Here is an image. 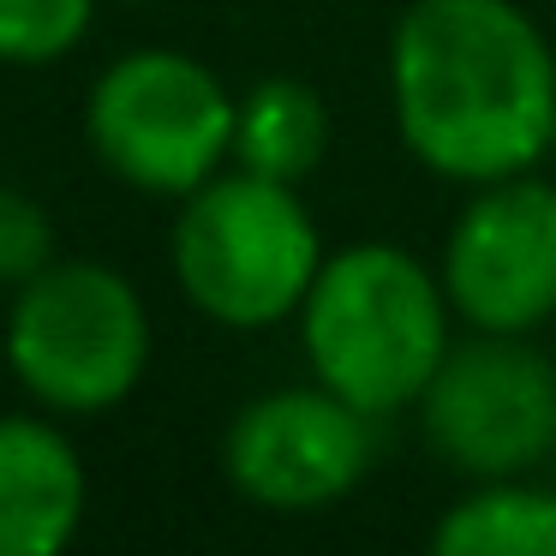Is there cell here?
<instances>
[{
	"mask_svg": "<svg viewBox=\"0 0 556 556\" xmlns=\"http://www.w3.org/2000/svg\"><path fill=\"white\" fill-rule=\"evenodd\" d=\"M389 109L437 180L527 174L556 138V49L520 0H413L389 37Z\"/></svg>",
	"mask_w": 556,
	"mask_h": 556,
	"instance_id": "1",
	"label": "cell"
},
{
	"mask_svg": "<svg viewBox=\"0 0 556 556\" xmlns=\"http://www.w3.org/2000/svg\"><path fill=\"white\" fill-rule=\"evenodd\" d=\"M293 317L312 377L353 401L365 419L413 407L443 353L455 348L448 341L455 305L443 293V276H431L389 240L324 257Z\"/></svg>",
	"mask_w": 556,
	"mask_h": 556,
	"instance_id": "2",
	"label": "cell"
},
{
	"mask_svg": "<svg viewBox=\"0 0 556 556\" xmlns=\"http://www.w3.org/2000/svg\"><path fill=\"white\" fill-rule=\"evenodd\" d=\"M168 252L180 293L222 329H269L293 317L324 264L300 186L252 168L210 174L198 192H186Z\"/></svg>",
	"mask_w": 556,
	"mask_h": 556,
	"instance_id": "3",
	"label": "cell"
},
{
	"mask_svg": "<svg viewBox=\"0 0 556 556\" xmlns=\"http://www.w3.org/2000/svg\"><path fill=\"white\" fill-rule=\"evenodd\" d=\"M7 365L49 413H109L150 365V312L121 269L97 257H54L13 288Z\"/></svg>",
	"mask_w": 556,
	"mask_h": 556,
	"instance_id": "4",
	"label": "cell"
},
{
	"mask_svg": "<svg viewBox=\"0 0 556 556\" xmlns=\"http://www.w3.org/2000/svg\"><path fill=\"white\" fill-rule=\"evenodd\" d=\"M233 109L222 78L180 49H132L90 85L85 132L114 180L150 198H186L233 156Z\"/></svg>",
	"mask_w": 556,
	"mask_h": 556,
	"instance_id": "5",
	"label": "cell"
},
{
	"mask_svg": "<svg viewBox=\"0 0 556 556\" xmlns=\"http://www.w3.org/2000/svg\"><path fill=\"white\" fill-rule=\"evenodd\" d=\"M419 425L467 479H527L556 455V365L527 336L472 329L431 371Z\"/></svg>",
	"mask_w": 556,
	"mask_h": 556,
	"instance_id": "6",
	"label": "cell"
},
{
	"mask_svg": "<svg viewBox=\"0 0 556 556\" xmlns=\"http://www.w3.org/2000/svg\"><path fill=\"white\" fill-rule=\"evenodd\" d=\"M443 293L484 336H532L556 317V180L508 174L472 186L443 240Z\"/></svg>",
	"mask_w": 556,
	"mask_h": 556,
	"instance_id": "7",
	"label": "cell"
},
{
	"mask_svg": "<svg viewBox=\"0 0 556 556\" xmlns=\"http://www.w3.org/2000/svg\"><path fill=\"white\" fill-rule=\"evenodd\" d=\"M233 491L276 515L329 508L371 467V419L336 389H269L233 413L222 437Z\"/></svg>",
	"mask_w": 556,
	"mask_h": 556,
	"instance_id": "8",
	"label": "cell"
},
{
	"mask_svg": "<svg viewBox=\"0 0 556 556\" xmlns=\"http://www.w3.org/2000/svg\"><path fill=\"white\" fill-rule=\"evenodd\" d=\"M85 460L61 425L0 413V556H54L85 520Z\"/></svg>",
	"mask_w": 556,
	"mask_h": 556,
	"instance_id": "9",
	"label": "cell"
},
{
	"mask_svg": "<svg viewBox=\"0 0 556 556\" xmlns=\"http://www.w3.org/2000/svg\"><path fill=\"white\" fill-rule=\"evenodd\" d=\"M329 150V109L305 78H257L233 109V162L264 180L300 186L317 174Z\"/></svg>",
	"mask_w": 556,
	"mask_h": 556,
	"instance_id": "10",
	"label": "cell"
},
{
	"mask_svg": "<svg viewBox=\"0 0 556 556\" xmlns=\"http://www.w3.org/2000/svg\"><path fill=\"white\" fill-rule=\"evenodd\" d=\"M437 556H556V491L527 479H479L431 527Z\"/></svg>",
	"mask_w": 556,
	"mask_h": 556,
	"instance_id": "11",
	"label": "cell"
},
{
	"mask_svg": "<svg viewBox=\"0 0 556 556\" xmlns=\"http://www.w3.org/2000/svg\"><path fill=\"white\" fill-rule=\"evenodd\" d=\"M97 0H0V61L49 66L73 54L90 30Z\"/></svg>",
	"mask_w": 556,
	"mask_h": 556,
	"instance_id": "12",
	"label": "cell"
},
{
	"mask_svg": "<svg viewBox=\"0 0 556 556\" xmlns=\"http://www.w3.org/2000/svg\"><path fill=\"white\" fill-rule=\"evenodd\" d=\"M54 264V222L37 198L0 186V288H25Z\"/></svg>",
	"mask_w": 556,
	"mask_h": 556,
	"instance_id": "13",
	"label": "cell"
},
{
	"mask_svg": "<svg viewBox=\"0 0 556 556\" xmlns=\"http://www.w3.org/2000/svg\"><path fill=\"white\" fill-rule=\"evenodd\" d=\"M551 156H556V138H551Z\"/></svg>",
	"mask_w": 556,
	"mask_h": 556,
	"instance_id": "14",
	"label": "cell"
}]
</instances>
